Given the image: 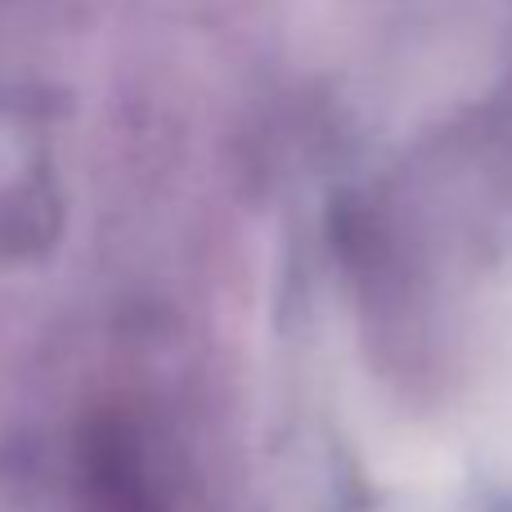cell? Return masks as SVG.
Returning <instances> with one entry per match:
<instances>
[{"instance_id":"6da1fadb","label":"cell","mask_w":512,"mask_h":512,"mask_svg":"<svg viewBox=\"0 0 512 512\" xmlns=\"http://www.w3.org/2000/svg\"><path fill=\"white\" fill-rule=\"evenodd\" d=\"M86 512H162L144 454L122 423H99L81 459Z\"/></svg>"}]
</instances>
